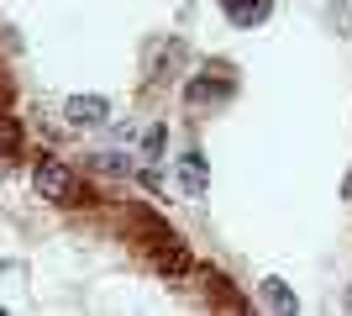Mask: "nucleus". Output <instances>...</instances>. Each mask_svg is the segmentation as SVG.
<instances>
[{"label": "nucleus", "mask_w": 352, "mask_h": 316, "mask_svg": "<svg viewBox=\"0 0 352 316\" xmlns=\"http://www.w3.org/2000/svg\"><path fill=\"white\" fill-rule=\"evenodd\" d=\"M32 190L43 200H53V206H74V200H79V174H74L63 158L43 153V158L32 164Z\"/></svg>", "instance_id": "obj_1"}, {"label": "nucleus", "mask_w": 352, "mask_h": 316, "mask_svg": "<svg viewBox=\"0 0 352 316\" xmlns=\"http://www.w3.org/2000/svg\"><path fill=\"white\" fill-rule=\"evenodd\" d=\"M63 116H69V127H105L111 101H105V95H74V101L63 105Z\"/></svg>", "instance_id": "obj_2"}, {"label": "nucleus", "mask_w": 352, "mask_h": 316, "mask_svg": "<svg viewBox=\"0 0 352 316\" xmlns=\"http://www.w3.org/2000/svg\"><path fill=\"white\" fill-rule=\"evenodd\" d=\"M179 190L195 196V200L210 190V174H206V158H200V153H184V158H179Z\"/></svg>", "instance_id": "obj_3"}, {"label": "nucleus", "mask_w": 352, "mask_h": 316, "mask_svg": "<svg viewBox=\"0 0 352 316\" xmlns=\"http://www.w3.org/2000/svg\"><path fill=\"white\" fill-rule=\"evenodd\" d=\"M258 295H263V306H268V311H294V306H300V295H294V290L284 285L279 274H268L263 285H258Z\"/></svg>", "instance_id": "obj_5"}, {"label": "nucleus", "mask_w": 352, "mask_h": 316, "mask_svg": "<svg viewBox=\"0 0 352 316\" xmlns=\"http://www.w3.org/2000/svg\"><path fill=\"white\" fill-rule=\"evenodd\" d=\"M163 143H168V127L153 121V127L142 132V158H163Z\"/></svg>", "instance_id": "obj_6"}, {"label": "nucleus", "mask_w": 352, "mask_h": 316, "mask_svg": "<svg viewBox=\"0 0 352 316\" xmlns=\"http://www.w3.org/2000/svg\"><path fill=\"white\" fill-rule=\"evenodd\" d=\"M342 196H352V169H347V180H342Z\"/></svg>", "instance_id": "obj_8"}, {"label": "nucleus", "mask_w": 352, "mask_h": 316, "mask_svg": "<svg viewBox=\"0 0 352 316\" xmlns=\"http://www.w3.org/2000/svg\"><path fill=\"white\" fill-rule=\"evenodd\" d=\"M331 21H337V32H342V37L352 32V11H347V6H331Z\"/></svg>", "instance_id": "obj_7"}, {"label": "nucleus", "mask_w": 352, "mask_h": 316, "mask_svg": "<svg viewBox=\"0 0 352 316\" xmlns=\"http://www.w3.org/2000/svg\"><path fill=\"white\" fill-rule=\"evenodd\" d=\"M221 6H226V16H232L236 27H263L268 11H274L268 0H221Z\"/></svg>", "instance_id": "obj_4"}]
</instances>
